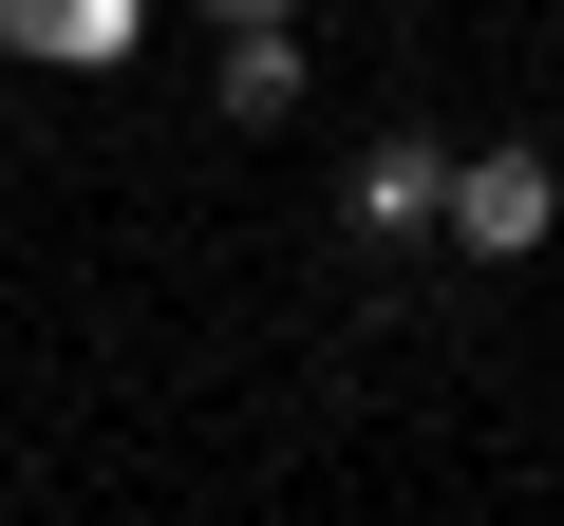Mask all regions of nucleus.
<instances>
[{
	"instance_id": "3",
	"label": "nucleus",
	"mask_w": 564,
	"mask_h": 526,
	"mask_svg": "<svg viewBox=\"0 0 564 526\" xmlns=\"http://www.w3.org/2000/svg\"><path fill=\"white\" fill-rule=\"evenodd\" d=\"M132 39H151V0H0L20 76H132Z\"/></svg>"
},
{
	"instance_id": "1",
	"label": "nucleus",
	"mask_w": 564,
	"mask_h": 526,
	"mask_svg": "<svg viewBox=\"0 0 564 526\" xmlns=\"http://www.w3.org/2000/svg\"><path fill=\"white\" fill-rule=\"evenodd\" d=\"M452 263H527V244H564V151L545 132H489V151H452V226H433Z\"/></svg>"
},
{
	"instance_id": "4",
	"label": "nucleus",
	"mask_w": 564,
	"mask_h": 526,
	"mask_svg": "<svg viewBox=\"0 0 564 526\" xmlns=\"http://www.w3.org/2000/svg\"><path fill=\"white\" fill-rule=\"evenodd\" d=\"M207 95H226V132H282V113H302V20H226Z\"/></svg>"
},
{
	"instance_id": "2",
	"label": "nucleus",
	"mask_w": 564,
	"mask_h": 526,
	"mask_svg": "<svg viewBox=\"0 0 564 526\" xmlns=\"http://www.w3.org/2000/svg\"><path fill=\"white\" fill-rule=\"evenodd\" d=\"M339 207H358V244H433L452 226V132H377L339 169Z\"/></svg>"
},
{
	"instance_id": "5",
	"label": "nucleus",
	"mask_w": 564,
	"mask_h": 526,
	"mask_svg": "<svg viewBox=\"0 0 564 526\" xmlns=\"http://www.w3.org/2000/svg\"><path fill=\"white\" fill-rule=\"evenodd\" d=\"M188 20H207V39H226V20H302V0H188Z\"/></svg>"
}]
</instances>
